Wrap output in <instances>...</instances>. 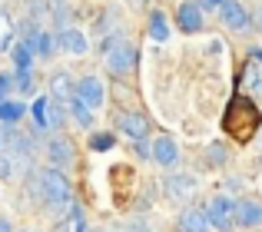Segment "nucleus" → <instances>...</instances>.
Wrapping results in <instances>:
<instances>
[{
  "mask_svg": "<svg viewBox=\"0 0 262 232\" xmlns=\"http://www.w3.org/2000/svg\"><path fill=\"white\" fill-rule=\"evenodd\" d=\"M259 126H262V110L246 93H232L229 106L223 113V133L232 136L236 143H249V140H256Z\"/></svg>",
  "mask_w": 262,
  "mask_h": 232,
  "instance_id": "f257e3e1",
  "label": "nucleus"
},
{
  "mask_svg": "<svg viewBox=\"0 0 262 232\" xmlns=\"http://www.w3.org/2000/svg\"><path fill=\"white\" fill-rule=\"evenodd\" d=\"M40 176V206H47L50 213H63V209L73 206V182L67 173H60V169H37Z\"/></svg>",
  "mask_w": 262,
  "mask_h": 232,
  "instance_id": "f03ea898",
  "label": "nucleus"
},
{
  "mask_svg": "<svg viewBox=\"0 0 262 232\" xmlns=\"http://www.w3.org/2000/svg\"><path fill=\"white\" fill-rule=\"evenodd\" d=\"M103 63H106V70L113 73V77H129V73L136 70V63H140V50H136L126 37H116L113 47L103 53Z\"/></svg>",
  "mask_w": 262,
  "mask_h": 232,
  "instance_id": "7ed1b4c3",
  "label": "nucleus"
},
{
  "mask_svg": "<svg viewBox=\"0 0 262 232\" xmlns=\"http://www.w3.org/2000/svg\"><path fill=\"white\" fill-rule=\"evenodd\" d=\"M236 206H239L236 196H226V193L212 196V199L203 206L206 219H209V229H216V232H232L236 229Z\"/></svg>",
  "mask_w": 262,
  "mask_h": 232,
  "instance_id": "20e7f679",
  "label": "nucleus"
},
{
  "mask_svg": "<svg viewBox=\"0 0 262 232\" xmlns=\"http://www.w3.org/2000/svg\"><path fill=\"white\" fill-rule=\"evenodd\" d=\"M116 133L120 136H126L129 143H149L153 140V123H149V116L146 113H140V110H120L116 113Z\"/></svg>",
  "mask_w": 262,
  "mask_h": 232,
  "instance_id": "39448f33",
  "label": "nucleus"
},
{
  "mask_svg": "<svg viewBox=\"0 0 262 232\" xmlns=\"http://www.w3.org/2000/svg\"><path fill=\"white\" fill-rule=\"evenodd\" d=\"M43 156H47V163H50V169H60V173H67V169L77 166V146H73V140L63 136V133H57V136L47 140Z\"/></svg>",
  "mask_w": 262,
  "mask_h": 232,
  "instance_id": "423d86ee",
  "label": "nucleus"
},
{
  "mask_svg": "<svg viewBox=\"0 0 262 232\" xmlns=\"http://www.w3.org/2000/svg\"><path fill=\"white\" fill-rule=\"evenodd\" d=\"M73 97L80 100V103H86L90 110H103V103H106V83H103L96 73H86V77L77 80V90H73Z\"/></svg>",
  "mask_w": 262,
  "mask_h": 232,
  "instance_id": "0eeeda50",
  "label": "nucleus"
},
{
  "mask_svg": "<svg viewBox=\"0 0 262 232\" xmlns=\"http://www.w3.org/2000/svg\"><path fill=\"white\" fill-rule=\"evenodd\" d=\"M176 27L186 33V37H196V33H203V27H206L203 7H199L196 0H179V4H176Z\"/></svg>",
  "mask_w": 262,
  "mask_h": 232,
  "instance_id": "6e6552de",
  "label": "nucleus"
},
{
  "mask_svg": "<svg viewBox=\"0 0 262 232\" xmlns=\"http://www.w3.org/2000/svg\"><path fill=\"white\" fill-rule=\"evenodd\" d=\"M149 149H153V163L156 166H163V169H176L179 166V143L173 140L169 133H160V136H153L149 140Z\"/></svg>",
  "mask_w": 262,
  "mask_h": 232,
  "instance_id": "1a4fd4ad",
  "label": "nucleus"
},
{
  "mask_svg": "<svg viewBox=\"0 0 262 232\" xmlns=\"http://www.w3.org/2000/svg\"><path fill=\"white\" fill-rule=\"evenodd\" d=\"M163 189H166V196L173 202H186L196 196V176L186 173V169H179V173H169L166 179H163Z\"/></svg>",
  "mask_w": 262,
  "mask_h": 232,
  "instance_id": "9d476101",
  "label": "nucleus"
},
{
  "mask_svg": "<svg viewBox=\"0 0 262 232\" xmlns=\"http://www.w3.org/2000/svg\"><path fill=\"white\" fill-rule=\"evenodd\" d=\"M236 229H246V232L262 229V199L259 196L239 199V206H236Z\"/></svg>",
  "mask_w": 262,
  "mask_h": 232,
  "instance_id": "9b49d317",
  "label": "nucleus"
},
{
  "mask_svg": "<svg viewBox=\"0 0 262 232\" xmlns=\"http://www.w3.org/2000/svg\"><path fill=\"white\" fill-rule=\"evenodd\" d=\"M57 50L70 53V57H86L90 53V40H86V33L80 30V27H67V30L57 33Z\"/></svg>",
  "mask_w": 262,
  "mask_h": 232,
  "instance_id": "f8f14e48",
  "label": "nucleus"
},
{
  "mask_svg": "<svg viewBox=\"0 0 262 232\" xmlns=\"http://www.w3.org/2000/svg\"><path fill=\"white\" fill-rule=\"evenodd\" d=\"M219 20H223V27L232 30V33L249 30V13H246V7L239 4V0H226V4L219 7Z\"/></svg>",
  "mask_w": 262,
  "mask_h": 232,
  "instance_id": "ddd939ff",
  "label": "nucleus"
},
{
  "mask_svg": "<svg viewBox=\"0 0 262 232\" xmlns=\"http://www.w3.org/2000/svg\"><path fill=\"white\" fill-rule=\"evenodd\" d=\"M47 86H50V100H57V103H70L73 90H77V80H73L67 70H53L50 80H47Z\"/></svg>",
  "mask_w": 262,
  "mask_h": 232,
  "instance_id": "4468645a",
  "label": "nucleus"
},
{
  "mask_svg": "<svg viewBox=\"0 0 262 232\" xmlns=\"http://www.w3.org/2000/svg\"><path fill=\"white\" fill-rule=\"evenodd\" d=\"M203 163L209 169H226L232 163V149H229V143H223V140H212V143H206L203 146Z\"/></svg>",
  "mask_w": 262,
  "mask_h": 232,
  "instance_id": "2eb2a0df",
  "label": "nucleus"
},
{
  "mask_svg": "<svg viewBox=\"0 0 262 232\" xmlns=\"http://www.w3.org/2000/svg\"><path fill=\"white\" fill-rule=\"evenodd\" d=\"M146 33H149V40H153V43H166V40L173 37L169 17L160 10V7H153V10H149V17H146Z\"/></svg>",
  "mask_w": 262,
  "mask_h": 232,
  "instance_id": "dca6fc26",
  "label": "nucleus"
},
{
  "mask_svg": "<svg viewBox=\"0 0 262 232\" xmlns=\"http://www.w3.org/2000/svg\"><path fill=\"white\" fill-rule=\"evenodd\" d=\"M176 222H179V232H209V219H206L203 206H186L176 216Z\"/></svg>",
  "mask_w": 262,
  "mask_h": 232,
  "instance_id": "f3484780",
  "label": "nucleus"
},
{
  "mask_svg": "<svg viewBox=\"0 0 262 232\" xmlns=\"http://www.w3.org/2000/svg\"><path fill=\"white\" fill-rule=\"evenodd\" d=\"M27 113H30V106L24 100H4L0 103V126H17Z\"/></svg>",
  "mask_w": 262,
  "mask_h": 232,
  "instance_id": "a211bd4d",
  "label": "nucleus"
},
{
  "mask_svg": "<svg viewBox=\"0 0 262 232\" xmlns=\"http://www.w3.org/2000/svg\"><path fill=\"white\" fill-rule=\"evenodd\" d=\"M67 110H70V116H73V123H77L80 129H93V123H96V113L90 110L86 103H80V100L73 97L70 103H67Z\"/></svg>",
  "mask_w": 262,
  "mask_h": 232,
  "instance_id": "6ab92c4d",
  "label": "nucleus"
},
{
  "mask_svg": "<svg viewBox=\"0 0 262 232\" xmlns=\"http://www.w3.org/2000/svg\"><path fill=\"white\" fill-rule=\"evenodd\" d=\"M10 60H13V70H33V50L24 40H17L10 47Z\"/></svg>",
  "mask_w": 262,
  "mask_h": 232,
  "instance_id": "aec40b11",
  "label": "nucleus"
},
{
  "mask_svg": "<svg viewBox=\"0 0 262 232\" xmlns=\"http://www.w3.org/2000/svg\"><path fill=\"white\" fill-rule=\"evenodd\" d=\"M93 153H110V149L116 146V136L110 133V129H100V133H90V143H86Z\"/></svg>",
  "mask_w": 262,
  "mask_h": 232,
  "instance_id": "412c9836",
  "label": "nucleus"
},
{
  "mask_svg": "<svg viewBox=\"0 0 262 232\" xmlns=\"http://www.w3.org/2000/svg\"><path fill=\"white\" fill-rule=\"evenodd\" d=\"M47 106H50V97H37L30 106V116L37 123V133H47Z\"/></svg>",
  "mask_w": 262,
  "mask_h": 232,
  "instance_id": "4be33fe9",
  "label": "nucleus"
},
{
  "mask_svg": "<svg viewBox=\"0 0 262 232\" xmlns=\"http://www.w3.org/2000/svg\"><path fill=\"white\" fill-rule=\"evenodd\" d=\"M13 90H20L24 97H30L37 90V80H33V70H13Z\"/></svg>",
  "mask_w": 262,
  "mask_h": 232,
  "instance_id": "5701e85b",
  "label": "nucleus"
},
{
  "mask_svg": "<svg viewBox=\"0 0 262 232\" xmlns=\"http://www.w3.org/2000/svg\"><path fill=\"white\" fill-rule=\"evenodd\" d=\"M17 43L13 40V20L7 17V10H0V50H10Z\"/></svg>",
  "mask_w": 262,
  "mask_h": 232,
  "instance_id": "b1692460",
  "label": "nucleus"
},
{
  "mask_svg": "<svg viewBox=\"0 0 262 232\" xmlns=\"http://www.w3.org/2000/svg\"><path fill=\"white\" fill-rule=\"evenodd\" d=\"M123 232H153V226H149L143 216H133V219L123 222Z\"/></svg>",
  "mask_w": 262,
  "mask_h": 232,
  "instance_id": "393cba45",
  "label": "nucleus"
},
{
  "mask_svg": "<svg viewBox=\"0 0 262 232\" xmlns=\"http://www.w3.org/2000/svg\"><path fill=\"white\" fill-rule=\"evenodd\" d=\"M10 90H13V73H0V103L10 100Z\"/></svg>",
  "mask_w": 262,
  "mask_h": 232,
  "instance_id": "a878e982",
  "label": "nucleus"
},
{
  "mask_svg": "<svg viewBox=\"0 0 262 232\" xmlns=\"http://www.w3.org/2000/svg\"><path fill=\"white\" fill-rule=\"evenodd\" d=\"M13 169H17V166H13V159L7 153H0V179H10Z\"/></svg>",
  "mask_w": 262,
  "mask_h": 232,
  "instance_id": "bb28decb",
  "label": "nucleus"
},
{
  "mask_svg": "<svg viewBox=\"0 0 262 232\" xmlns=\"http://www.w3.org/2000/svg\"><path fill=\"white\" fill-rule=\"evenodd\" d=\"M223 189H226V196H236L239 189H243V176H229V179L223 182Z\"/></svg>",
  "mask_w": 262,
  "mask_h": 232,
  "instance_id": "cd10ccee",
  "label": "nucleus"
},
{
  "mask_svg": "<svg viewBox=\"0 0 262 232\" xmlns=\"http://www.w3.org/2000/svg\"><path fill=\"white\" fill-rule=\"evenodd\" d=\"M196 4H199V7H206V10H219L226 0H196Z\"/></svg>",
  "mask_w": 262,
  "mask_h": 232,
  "instance_id": "c85d7f7f",
  "label": "nucleus"
},
{
  "mask_svg": "<svg viewBox=\"0 0 262 232\" xmlns=\"http://www.w3.org/2000/svg\"><path fill=\"white\" fill-rule=\"evenodd\" d=\"M0 232H13V222H10V216H0Z\"/></svg>",
  "mask_w": 262,
  "mask_h": 232,
  "instance_id": "c756f323",
  "label": "nucleus"
},
{
  "mask_svg": "<svg viewBox=\"0 0 262 232\" xmlns=\"http://www.w3.org/2000/svg\"><path fill=\"white\" fill-rule=\"evenodd\" d=\"M256 146H259V153H262V126H259V133H256Z\"/></svg>",
  "mask_w": 262,
  "mask_h": 232,
  "instance_id": "7c9ffc66",
  "label": "nucleus"
},
{
  "mask_svg": "<svg viewBox=\"0 0 262 232\" xmlns=\"http://www.w3.org/2000/svg\"><path fill=\"white\" fill-rule=\"evenodd\" d=\"M0 153H4V126H0Z\"/></svg>",
  "mask_w": 262,
  "mask_h": 232,
  "instance_id": "2f4dec72",
  "label": "nucleus"
},
{
  "mask_svg": "<svg viewBox=\"0 0 262 232\" xmlns=\"http://www.w3.org/2000/svg\"><path fill=\"white\" fill-rule=\"evenodd\" d=\"M259 27H262V10H259Z\"/></svg>",
  "mask_w": 262,
  "mask_h": 232,
  "instance_id": "473e14b6",
  "label": "nucleus"
}]
</instances>
